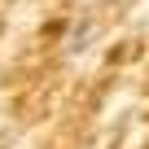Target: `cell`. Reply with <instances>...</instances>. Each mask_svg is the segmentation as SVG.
Segmentation results:
<instances>
[]
</instances>
